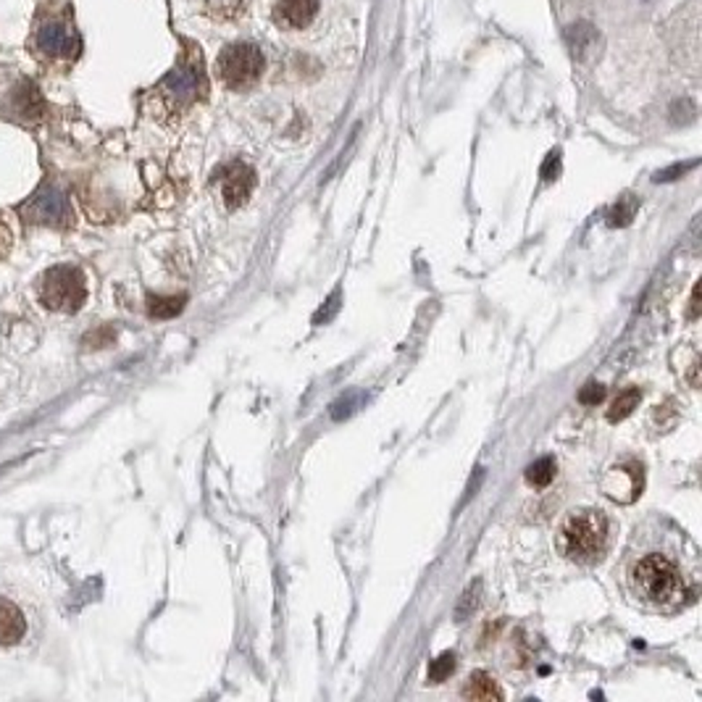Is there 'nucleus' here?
Segmentation results:
<instances>
[{"label":"nucleus","mask_w":702,"mask_h":702,"mask_svg":"<svg viewBox=\"0 0 702 702\" xmlns=\"http://www.w3.org/2000/svg\"><path fill=\"white\" fill-rule=\"evenodd\" d=\"M27 50L48 74L69 72L82 56V35L69 0H39Z\"/></svg>","instance_id":"obj_1"},{"label":"nucleus","mask_w":702,"mask_h":702,"mask_svg":"<svg viewBox=\"0 0 702 702\" xmlns=\"http://www.w3.org/2000/svg\"><path fill=\"white\" fill-rule=\"evenodd\" d=\"M208 92V79L203 66V53L195 42L185 39L182 53L171 72L148 92V106H153L160 117H179L203 100Z\"/></svg>","instance_id":"obj_2"},{"label":"nucleus","mask_w":702,"mask_h":702,"mask_svg":"<svg viewBox=\"0 0 702 702\" xmlns=\"http://www.w3.org/2000/svg\"><path fill=\"white\" fill-rule=\"evenodd\" d=\"M608 545V518L600 510H579L560 529V550L568 560L594 563Z\"/></svg>","instance_id":"obj_3"},{"label":"nucleus","mask_w":702,"mask_h":702,"mask_svg":"<svg viewBox=\"0 0 702 702\" xmlns=\"http://www.w3.org/2000/svg\"><path fill=\"white\" fill-rule=\"evenodd\" d=\"M631 585L647 602H671L684 592L681 571L663 555L642 558L631 571Z\"/></svg>","instance_id":"obj_4"},{"label":"nucleus","mask_w":702,"mask_h":702,"mask_svg":"<svg viewBox=\"0 0 702 702\" xmlns=\"http://www.w3.org/2000/svg\"><path fill=\"white\" fill-rule=\"evenodd\" d=\"M39 300L58 313H77L87 300V279L77 266H53L39 276Z\"/></svg>","instance_id":"obj_5"},{"label":"nucleus","mask_w":702,"mask_h":702,"mask_svg":"<svg viewBox=\"0 0 702 702\" xmlns=\"http://www.w3.org/2000/svg\"><path fill=\"white\" fill-rule=\"evenodd\" d=\"M219 79L232 90H247L264 74V53L256 42H232L216 61Z\"/></svg>","instance_id":"obj_6"},{"label":"nucleus","mask_w":702,"mask_h":702,"mask_svg":"<svg viewBox=\"0 0 702 702\" xmlns=\"http://www.w3.org/2000/svg\"><path fill=\"white\" fill-rule=\"evenodd\" d=\"M22 213L32 224H45V227H69L72 224L69 197L53 182L42 185L38 193L30 197V203L22 208Z\"/></svg>","instance_id":"obj_7"},{"label":"nucleus","mask_w":702,"mask_h":702,"mask_svg":"<svg viewBox=\"0 0 702 702\" xmlns=\"http://www.w3.org/2000/svg\"><path fill=\"white\" fill-rule=\"evenodd\" d=\"M642 487H645V473H642V466L634 461L613 466L602 479V492L613 503H624V506L634 503L642 495Z\"/></svg>","instance_id":"obj_8"},{"label":"nucleus","mask_w":702,"mask_h":702,"mask_svg":"<svg viewBox=\"0 0 702 702\" xmlns=\"http://www.w3.org/2000/svg\"><path fill=\"white\" fill-rule=\"evenodd\" d=\"M253 190H256V171L247 163L234 160L221 171V197H224L227 208L245 205Z\"/></svg>","instance_id":"obj_9"},{"label":"nucleus","mask_w":702,"mask_h":702,"mask_svg":"<svg viewBox=\"0 0 702 702\" xmlns=\"http://www.w3.org/2000/svg\"><path fill=\"white\" fill-rule=\"evenodd\" d=\"M566 42H568V50L576 61L582 64H589L597 58V53L602 50V35L600 30L592 24V22H576L566 30Z\"/></svg>","instance_id":"obj_10"},{"label":"nucleus","mask_w":702,"mask_h":702,"mask_svg":"<svg viewBox=\"0 0 702 702\" xmlns=\"http://www.w3.org/2000/svg\"><path fill=\"white\" fill-rule=\"evenodd\" d=\"M318 13V0H279L273 8L276 24L287 30H303L308 27Z\"/></svg>","instance_id":"obj_11"},{"label":"nucleus","mask_w":702,"mask_h":702,"mask_svg":"<svg viewBox=\"0 0 702 702\" xmlns=\"http://www.w3.org/2000/svg\"><path fill=\"white\" fill-rule=\"evenodd\" d=\"M8 106V111H22L19 118H38L42 114V100H39L38 95V87L32 84V82H27V79H22V82H16L13 87H11V92H8V100H5Z\"/></svg>","instance_id":"obj_12"},{"label":"nucleus","mask_w":702,"mask_h":702,"mask_svg":"<svg viewBox=\"0 0 702 702\" xmlns=\"http://www.w3.org/2000/svg\"><path fill=\"white\" fill-rule=\"evenodd\" d=\"M24 631L27 624L22 611L11 600L0 597V645H16L24 637Z\"/></svg>","instance_id":"obj_13"},{"label":"nucleus","mask_w":702,"mask_h":702,"mask_svg":"<svg viewBox=\"0 0 702 702\" xmlns=\"http://www.w3.org/2000/svg\"><path fill=\"white\" fill-rule=\"evenodd\" d=\"M466 700H479V702H487V700H503L506 695H503V689L498 687V681L490 676V673H484V671H476V673H471L468 676V681L464 684V692H461Z\"/></svg>","instance_id":"obj_14"},{"label":"nucleus","mask_w":702,"mask_h":702,"mask_svg":"<svg viewBox=\"0 0 702 702\" xmlns=\"http://www.w3.org/2000/svg\"><path fill=\"white\" fill-rule=\"evenodd\" d=\"M185 303H187V295H151L148 298V313L153 318H174L179 313L185 311Z\"/></svg>","instance_id":"obj_15"},{"label":"nucleus","mask_w":702,"mask_h":702,"mask_svg":"<svg viewBox=\"0 0 702 702\" xmlns=\"http://www.w3.org/2000/svg\"><path fill=\"white\" fill-rule=\"evenodd\" d=\"M639 387H628V390H624L616 400H613V405H611V411H608V421H621V419H626L634 408H637V403H639Z\"/></svg>","instance_id":"obj_16"},{"label":"nucleus","mask_w":702,"mask_h":702,"mask_svg":"<svg viewBox=\"0 0 702 702\" xmlns=\"http://www.w3.org/2000/svg\"><path fill=\"white\" fill-rule=\"evenodd\" d=\"M555 479V461L552 458H540L526 468V481L532 487H547Z\"/></svg>","instance_id":"obj_17"},{"label":"nucleus","mask_w":702,"mask_h":702,"mask_svg":"<svg viewBox=\"0 0 702 702\" xmlns=\"http://www.w3.org/2000/svg\"><path fill=\"white\" fill-rule=\"evenodd\" d=\"M203 3H205V11L213 19H219V22L234 19L242 11V5H245V0H203Z\"/></svg>","instance_id":"obj_18"},{"label":"nucleus","mask_w":702,"mask_h":702,"mask_svg":"<svg viewBox=\"0 0 702 702\" xmlns=\"http://www.w3.org/2000/svg\"><path fill=\"white\" fill-rule=\"evenodd\" d=\"M455 671V653H442L439 658H434L427 671V679L431 684H439L445 679H450V673Z\"/></svg>","instance_id":"obj_19"},{"label":"nucleus","mask_w":702,"mask_h":702,"mask_svg":"<svg viewBox=\"0 0 702 702\" xmlns=\"http://www.w3.org/2000/svg\"><path fill=\"white\" fill-rule=\"evenodd\" d=\"M634 208H637V203H634V197L631 195H626L613 211H611V216H608V224L611 227H624V224H628L631 221V216H634Z\"/></svg>","instance_id":"obj_20"},{"label":"nucleus","mask_w":702,"mask_h":702,"mask_svg":"<svg viewBox=\"0 0 702 702\" xmlns=\"http://www.w3.org/2000/svg\"><path fill=\"white\" fill-rule=\"evenodd\" d=\"M602 397H605V387L594 385V382H589L585 390L579 392V403H585V405H597Z\"/></svg>","instance_id":"obj_21"},{"label":"nucleus","mask_w":702,"mask_h":702,"mask_svg":"<svg viewBox=\"0 0 702 702\" xmlns=\"http://www.w3.org/2000/svg\"><path fill=\"white\" fill-rule=\"evenodd\" d=\"M11 247H13V234L8 230V224L0 219V261L11 253Z\"/></svg>","instance_id":"obj_22"},{"label":"nucleus","mask_w":702,"mask_h":702,"mask_svg":"<svg viewBox=\"0 0 702 702\" xmlns=\"http://www.w3.org/2000/svg\"><path fill=\"white\" fill-rule=\"evenodd\" d=\"M560 174V153H550L542 166V177L545 179H555Z\"/></svg>","instance_id":"obj_23"},{"label":"nucleus","mask_w":702,"mask_h":702,"mask_svg":"<svg viewBox=\"0 0 702 702\" xmlns=\"http://www.w3.org/2000/svg\"><path fill=\"white\" fill-rule=\"evenodd\" d=\"M337 308H340V295H334V298L329 300V311H324V308H321V311L316 313V318H313V321H316V324H321V321L332 318V313L337 311Z\"/></svg>","instance_id":"obj_24"},{"label":"nucleus","mask_w":702,"mask_h":702,"mask_svg":"<svg viewBox=\"0 0 702 702\" xmlns=\"http://www.w3.org/2000/svg\"><path fill=\"white\" fill-rule=\"evenodd\" d=\"M695 163H698V160H692V163H684V166H673L671 171H663V174H658V177H655V182H665V179H673L676 174H684V171H687V169H692Z\"/></svg>","instance_id":"obj_25"},{"label":"nucleus","mask_w":702,"mask_h":702,"mask_svg":"<svg viewBox=\"0 0 702 702\" xmlns=\"http://www.w3.org/2000/svg\"><path fill=\"white\" fill-rule=\"evenodd\" d=\"M700 316V284H695V292H692V318Z\"/></svg>","instance_id":"obj_26"}]
</instances>
